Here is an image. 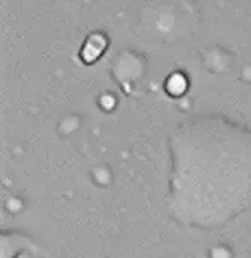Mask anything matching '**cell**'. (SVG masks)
<instances>
[{"mask_svg": "<svg viewBox=\"0 0 251 258\" xmlns=\"http://www.w3.org/2000/svg\"><path fill=\"white\" fill-rule=\"evenodd\" d=\"M98 41H101V36L95 35V38H92V39H89V41L86 42V47H84V50H83V53L87 51V56L84 57L86 60H92V59H95L96 56L101 54L104 45H101Z\"/></svg>", "mask_w": 251, "mask_h": 258, "instance_id": "6da1fadb", "label": "cell"}]
</instances>
